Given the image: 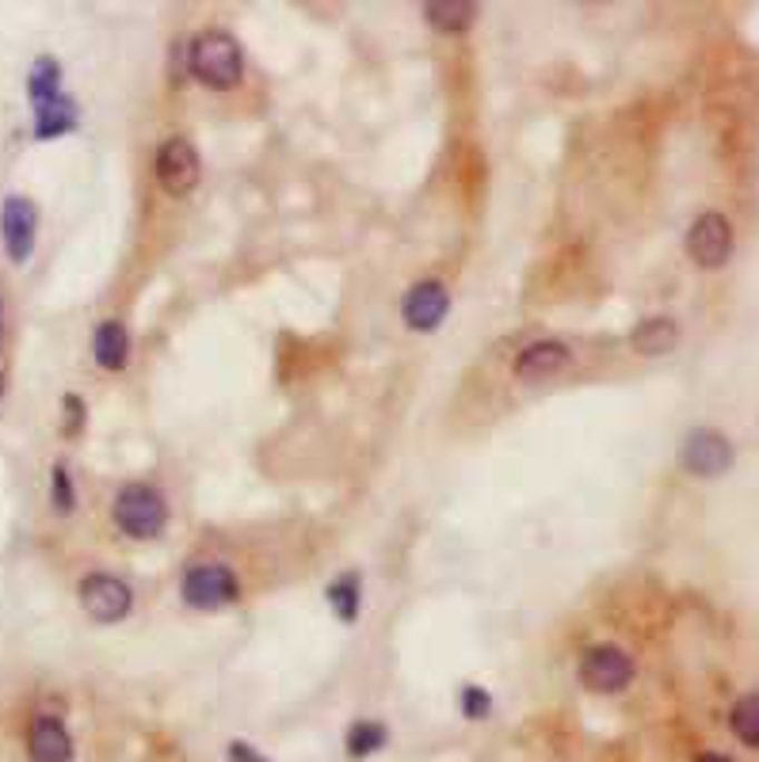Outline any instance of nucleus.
<instances>
[{"label":"nucleus","instance_id":"nucleus-1","mask_svg":"<svg viewBox=\"0 0 759 762\" xmlns=\"http://www.w3.org/2000/svg\"><path fill=\"white\" fill-rule=\"evenodd\" d=\"M187 58H191L195 80H203L207 88H221V92H226V88H237L240 77H245V53H240V42L229 31H218V27L195 34Z\"/></svg>","mask_w":759,"mask_h":762},{"label":"nucleus","instance_id":"nucleus-2","mask_svg":"<svg viewBox=\"0 0 759 762\" xmlns=\"http://www.w3.org/2000/svg\"><path fill=\"white\" fill-rule=\"evenodd\" d=\"M111 515L119 523L122 534L138 537V542H149V537H160L168 526V504L165 496L154 488V484H122L119 496L111 504Z\"/></svg>","mask_w":759,"mask_h":762},{"label":"nucleus","instance_id":"nucleus-3","mask_svg":"<svg viewBox=\"0 0 759 762\" xmlns=\"http://www.w3.org/2000/svg\"><path fill=\"white\" fill-rule=\"evenodd\" d=\"M180 595L195 610H221L240 598V580L229 564L207 561V564H195L191 572H184Z\"/></svg>","mask_w":759,"mask_h":762},{"label":"nucleus","instance_id":"nucleus-4","mask_svg":"<svg viewBox=\"0 0 759 762\" xmlns=\"http://www.w3.org/2000/svg\"><path fill=\"white\" fill-rule=\"evenodd\" d=\"M580 683L595 694H619L633 683V660L619 644H592L580 656Z\"/></svg>","mask_w":759,"mask_h":762},{"label":"nucleus","instance_id":"nucleus-5","mask_svg":"<svg viewBox=\"0 0 759 762\" xmlns=\"http://www.w3.org/2000/svg\"><path fill=\"white\" fill-rule=\"evenodd\" d=\"M154 172H157V184L165 187L168 195L180 199V195H191L195 187H199L203 157L187 138H168L165 146H160L157 160H154Z\"/></svg>","mask_w":759,"mask_h":762},{"label":"nucleus","instance_id":"nucleus-6","mask_svg":"<svg viewBox=\"0 0 759 762\" xmlns=\"http://www.w3.org/2000/svg\"><path fill=\"white\" fill-rule=\"evenodd\" d=\"M77 595H80L85 614L92 617V622H100V625L122 622V617L130 614V606H134V591L122 584L119 576H107V572H92V576L80 580Z\"/></svg>","mask_w":759,"mask_h":762},{"label":"nucleus","instance_id":"nucleus-7","mask_svg":"<svg viewBox=\"0 0 759 762\" xmlns=\"http://www.w3.org/2000/svg\"><path fill=\"white\" fill-rule=\"evenodd\" d=\"M687 256L699 267H721L733 256V226L726 214L707 210L694 218V226L687 229Z\"/></svg>","mask_w":759,"mask_h":762},{"label":"nucleus","instance_id":"nucleus-8","mask_svg":"<svg viewBox=\"0 0 759 762\" xmlns=\"http://www.w3.org/2000/svg\"><path fill=\"white\" fill-rule=\"evenodd\" d=\"M34 232H39V210L23 195H8L0 210V237L12 256V264H27L34 253Z\"/></svg>","mask_w":759,"mask_h":762},{"label":"nucleus","instance_id":"nucleus-9","mask_svg":"<svg viewBox=\"0 0 759 762\" xmlns=\"http://www.w3.org/2000/svg\"><path fill=\"white\" fill-rule=\"evenodd\" d=\"M683 465L694 477H721L733 465V443L713 427H699L683 443Z\"/></svg>","mask_w":759,"mask_h":762},{"label":"nucleus","instance_id":"nucleus-10","mask_svg":"<svg viewBox=\"0 0 759 762\" xmlns=\"http://www.w3.org/2000/svg\"><path fill=\"white\" fill-rule=\"evenodd\" d=\"M569 363H573V352H569V344H561V339H534V344H526L523 352L515 355L512 374L520 382H542V378H553V374H561Z\"/></svg>","mask_w":759,"mask_h":762},{"label":"nucleus","instance_id":"nucleus-11","mask_svg":"<svg viewBox=\"0 0 759 762\" xmlns=\"http://www.w3.org/2000/svg\"><path fill=\"white\" fill-rule=\"evenodd\" d=\"M451 313V294L443 283L424 279L405 294V325L413 331H435Z\"/></svg>","mask_w":759,"mask_h":762},{"label":"nucleus","instance_id":"nucleus-12","mask_svg":"<svg viewBox=\"0 0 759 762\" xmlns=\"http://www.w3.org/2000/svg\"><path fill=\"white\" fill-rule=\"evenodd\" d=\"M27 751H31V762H73V736L58 716H39L31 724Z\"/></svg>","mask_w":759,"mask_h":762},{"label":"nucleus","instance_id":"nucleus-13","mask_svg":"<svg viewBox=\"0 0 759 762\" xmlns=\"http://www.w3.org/2000/svg\"><path fill=\"white\" fill-rule=\"evenodd\" d=\"M680 344V320L672 317H645L630 331V347L641 355H668Z\"/></svg>","mask_w":759,"mask_h":762},{"label":"nucleus","instance_id":"nucleus-14","mask_svg":"<svg viewBox=\"0 0 759 762\" xmlns=\"http://www.w3.org/2000/svg\"><path fill=\"white\" fill-rule=\"evenodd\" d=\"M92 355L103 370H122L130 363V331L119 325V320H103L92 336Z\"/></svg>","mask_w":759,"mask_h":762},{"label":"nucleus","instance_id":"nucleus-15","mask_svg":"<svg viewBox=\"0 0 759 762\" xmlns=\"http://www.w3.org/2000/svg\"><path fill=\"white\" fill-rule=\"evenodd\" d=\"M73 127H77V103L69 100V96H58V100L34 107V138L50 141V138L69 133Z\"/></svg>","mask_w":759,"mask_h":762},{"label":"nucleus","instance_id":"nucleus-16","mask_svg":"<svg viewBox=\"0 0 759 762\" xmlns=\"http://www.w3.org/2000/svg\"><path fill=\"white\" fill-rule=\"evenodd\" d=\"M424 16L435 31L459 34L477 20V4H470V0H432V4H424Z\"/></svg>","mask_w":759,"mask_h":762},{"label":"nucleus","instance_id":"nucleus-17","mask_svg":"<svg viewBox=\"0 0 759 762\" xmlns=\"http://www.w3.org/2000/svg\"><path fill=\"white\" fill-rule=\"evenodd\" d=\"M27 96H31V103H50L61 96V66L53 58H39L31 66V73H27Z\"/></svg>","mask_w":759,"mask_h":762},{"label":"nucleus","instance_id":"nucleus-18","mask_svg":"<svg viewBox=\"0 0 759 762\" xmlns=\"http://www.w3.org/2000/svg\"><path fill=\"white\" fill-rule=\"evenodd\" d=\"M729 724H733V736L745 743V748L759 751V690H756V694L740 697V702L733 705V716H729Z\"/></svg>","mask_w":759,"mask_h":762},{"label":"nucleus","instance_id":"nucleus-19","mask_svg":"<svg viewBox=\"0 0 759 762\" xmlns=\"http://www.w3.org/2000/svg\"><path fill=\"white\" fill-rule=\"evenodd\" d=\"M328 603H333V610H336V617H341V622H355V617H359V603H363L359 576L336 580V584L328 587Z\"/></svg>","mask_w":759,"mask_h":762},{"label":"nucleus","instance_id":"nucleus-20","mask_svg":"<svg viewBox=\"0 0 759 762\" xmlns=\"http://www.w3.org/2000/svg\"><path fill=\"white\" fill-rule=\"evenodd\" d=\"M382 743H386V729H382L378 721H355L352 729H347V751H352V759L371 755V751H378Z\"/></svg>","mask_w":759,"mask_h":762},{"label":"nucleus","instance_id":"nucleus-21","mask_svg":"<svg viewBox=\"0 0 759 762\" xmlns=\"http://www.w3.org/2000/svg\"><path fill=\"white\" fill-rule=\"evenodd\" d=\"M50 499H53V511H61V515H69L77 504V492H73V477H69L66 465H53V477H50Z\"/></svg>","mask_w":759,"mask_h":762},{"label":"nucleus","instance_id":"nucleus-22","mask_svg":"<svg viewBox=\"0 0 759 762\" xmlns=\"http://www.w3.org/2000/svg\"><path fill=\"white\" fill-rule=\"evenodd\" d=\"M459 705H462V713H466L470 721H485L489 710H493V697H489L481 686H462Z\"/></svg>","mask_w":759,"mask_h":762},{"label":"nucleus","instance_id":"nucleus-23","mask_svg":"<svg viewBox=\"0 0 759 762\" xmlns=\"http://www.w3.org/2000/svg\"><path fill=\"white\" fill-rule=\"evenodd\" d=\"M229 759H234V762H267L260 751L253 748V743H240V740L229 743Z\"/></svg>","mask_w":759,"mask_h":762},{"label":"nucleus","instance_id":"nucleus-24","mask_svg":"<svg viewBox=\"0 0 759 762\" xmlns=\"http://www.w3.org/2000/svg\"><path fill=\"white\" fill-rule=\"evenodd\" d=\"M66 408H69V432H77L80 419H85V405H80V397H66Z\"/></svg>","mask_w":759,"mask_h":762},{"label":"nucleus","instance_id":"nucleus-25","mask_svg":"<svg viewBox=\"0 0 759 762\" xmlns=\"http://www.w3.org/2000/svg\"><path fill=\"white\" fill-rule=\"evenodd\" d=\"M694 762H733V759H729V755H718V751H707V755H699Z\"/></svg>","mask_w":759,"mask_h":762},{"label":"nucleus","instance_id":"nucleus-26","mask_svg":"<svg viewBox=\"0 0 759 762\" xmlns=\"http://www.w3.org/2000/svg\"><path fill=\"white\" fill-rule=\"evenodd\" d=\"M0 393H4V382H0Z\"/></svg>","mask_w":759,"mask_h":762}]
</instances>
